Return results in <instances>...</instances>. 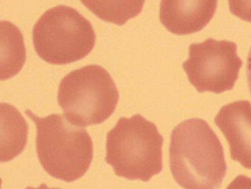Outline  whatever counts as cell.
Instances as JSON below:
<instances>
[{"label":"cell","mask_w":251,"mask_h":189,"mask_svg":"<svg viewBox=\"0 0 251 189\" xmlns=\"http://www.w3.org/2000/svg\"><path fill=\"white\" fill-rule=\"evenodd\" d=\"M215 124L228 141L232 160L251 170V103L239 100L223 106Z\"/></svg>","instance_id":"7"},{"label":"cell","mask_w":251,"mask_h":189,"mask_svg":"<svg viewBox=\"0 0 251 189\" xmlns=\"http://www.w3.org/2000/svg\"><path fill=\"white\" fill-rule=\"evenodd\" d=\"M33 46L49 64L64 65L79 61L95 47L92 24L77 10L59 5L42 15L33 30Z\"/></svg>","instance_id":"5"},{"label":"cell","mask_w":251,"mask_h":189,"mask_svg":"<svg viewBox=\"0 0 251 189\" xmlns=\"http://www.w3.org/2000/svg\"><path fill=\"white\" fill-rule=\"evenodd\" d=\"M163 142L155 124L142 116L121 118L106 136V162L118 176L150 181L163 168Z\"/></svg>","instance_id":"3"},{"label":"cell","mask_w":251,"mask_h":189,"mask_svg":"<svg viewBox=\"0 0 251 189\" xmlns=\"http://www.w3.org/2000/svg\"><path fill=\"white\" fill-rule=\"evenodd\" d=\"M26 189H55V188H54V189H50V188L48 187L47 186H46V184H44V183H43V184H41V186H39V187H38L37 189H35V188L33 187H27Z\"/></svg>","instance_id":"15"},{"label":"cell","mask_w":251,"mask_h":189,"mask_svg":"<svg viewBox=\"0 0 251 189\" xmlns=\"http://www.w3.org/2000/svg\"><path fill=\"white\" fill-rule=\"evenodd\" d=\"M104 22L122 26L140 15L146 0H80Z\"/></svg>","instance_id":"11"},{"label":"cell","mask_w":251,"mask_h":189,"mask_svg":"<svg viewBox=\"0 0 251 189\" xmlns=\"http://www.w3.org/2000/svg\"><path fill=\"white\" fill-rule=\"evenodd\" d=\"M226 189H251V178L240 175L228 185Z\"/></svg>","instance_id":"13"},{"label":"cell","mask_w":251,"mask_h":189,"mask_svg":"<svg viewBox=\"0 0 251 189\" xmlns=\"http://www.w3.org/2000/svg\"><path fill=\"white\" fill-rule=\"evenodd\" d=\"M28 126L18 109L1 104V162L11 161L23 152L27 141Z\"/></svg>","instance_id":"9"},{"label":"cell","mask_w":251,"mask_h":189,"mask_svg":"<svg viewBox=\"0 0 251 189\" xmlns=\"http://www.w3.org/2000/svg\"><path fill=\"white\" fill-rule=\"evenodd\" d=\"M232 15L251 23V0H228Z\"/></svg>","instance_id":"12"},{"label":"cell","mask_w":251,"mask_h":189,"mask_svg":"<svg viewBox=\"0 0 251 189\" xmlns=\"http://www.w3.org/2000/svg\"><path fill=\"white\" fill-rule=\"evenodd\" d=\"M1 80H5L21 71L26 60V51L22 34L12 23L1 22Z\"/></svg>","instance_id":"10"},{"label":"cell","mask_w":251,"mask_h":189,"mask_svg":"<svg viewBox=\"0 0 251 189\" xmlns=\"http://www.w3.org/2000/svg\"><path fill=\"white\" fill-rule=\"evenodd\" d=\"M170 166L184 189H219L226 174L224 148L207 121L187 119L171 136Z\"/></svg>","instance_id":"1"},{"label":"cell","mask_w":251,"mask_h":189,"mask_svg":"<svg viewBox=\"0 0 251 189\" xmlns=\"http://www.w3.org/2000/svg\"><path fill=\"white\" fill-rule=\"evenodd\" d=\"M218 0H162L160 22L168 31L189 35L200 31L211 21Z\"/></svg>","instance_id":"8"},{"label":"cell","mask_w":251,"mask_h":189,"mask_svg":"<svg viewBox=\"0 0 251 189\" xmlns=\"http://www.w3.org/2000/svg\"><path fill=\"white\" fill-rule=\"evenodd\" d=\"M247 78H248V87H249L250 93L251 95V47L248 57L247 62Z\"/></svg>","instance_id":"14"},{"label":"cell","mask_w":251,"mask_h":189,"mask_svg":"<svg viewBox=\"0 0 251 189\" xmlns=\"http://www.w3.org/2000/svg\"><path fill=\"white\" fill-rule=\"evenodd\" d=\"M242 64L235 43L208 39L191 45L183 68L199 93L220 94L234 88Z\"/></svg>","instance_id":"6"},{"label":"cell","mask_w":251,"mask_h":189,"mask_svg":"<svg viewBox=\"0 0 251 189\" xmlns=\"http://www.w3.org/2000/svg\"><path fill=\"white\" fill-rule=\"evenodd\" d=\"M25 113L36 126V153L43 169L67 183L82 177L94 153L92 137L85 129L70 123L62 115L40 118L29 109Z\"/></svg>","instance_id":"2"},{"label":"cell","mask_w":251,"mask_h":189,"mask_svg":"<svg viewBox=\"0 0 251 189\" xmlns=\"http://www.w3.org/2000/svg\"><path fill=\"white\" fill-rule=\"evenodd\" d=\"M119 94L103 67L94 64L67 74L59 85L57 100L66 118L78 127L102 124L116 110Z\"/></svg>","instance_id":"4"}]
</instances>
